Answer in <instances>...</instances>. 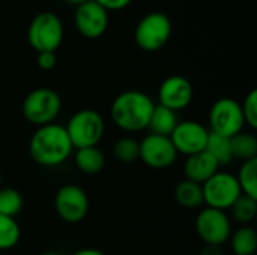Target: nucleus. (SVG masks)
Wrapping results in <instances>:
<instances>
[{"label":"nucleus","mask_w":257,"mask_h":255,"mask_svg":"<svg viewBox=\"0 0 257 255\" xmlns=\"http://www.w3.org/2000/svg\"><path fill=\"white\" fill-rule=\"evenodd\" d=\"M72 143L65 126L50 123L36 128L29 141V153L32 159L45 168L59 167L72 155Z\"/></svg>","instance_id":"nucleus-1"},{"label":"nucleus","mask_w":257,"mask_h":255,"mask_svg":"<svg viewBox=\"0 0 257 255\" xmlns=\"http://www.w3.org/2000/svg\"><path fill=\"white\" fill-rule=\"evenodd\" d=\"M154 101L140 90H126L117 95L111 104L110 116L114 125L125 132H140L148 129Z\"/></svg>","instance_id":"nucleus-2"},{"label":"nucleus","mask_w":257,"mask_h":255,"mask_svg":"<svg viewBox=\"0 0 257 255\" xmlns=\"http://www.w3.org/2000/svg\"><path fill=\"white\" fill-rule=\"evenodd\" d=\"M65 129L74 149L93 147L104 137L105 122L96 110L83 108L71 116Z\"/></svg>","instance_id":"nucleus-3"},{"label":"nucleus","mask_w":257,"mask_h":255,"mask_svg":"<svg viewBox=\"0 0 257 255\" xmlns=\"http://www.w3.org/2000/svg\"><path fill=\"white\" fill-rule=\"evenodd\" d=\"M62 110V98L60 95L48 87H38L26 95L21 111L24 119L35 125L44 126L54 123Z\"/></svg>","instance_id":"nucleus-4"},{"label":"nucleus","mask_w":257,"mask_h":255,"mask_svg":"<svg viewBox=\"0 0 257 255\" xmlns=\"http://www.w3.org/2000/svg\"><path fill=\"white\" fill-rule=\"evenodd\" d=\"M27 39L36 53H56L63 41L62 20L53 12L38 14L29 26Z\"/></svg>","instance_id":"nucleus-5"},{"label":"nucleus","mask_w":257,"mask_h":255,"mask_svg":"<svg viewBox=\"0 0 257 255\" xmlns=\"http://www.w3.org/2000/svg\"><path fill=\"white\" fill-rule=\"evenodd\" d=\"M172 21L163 12L145 15L134 30V41L143 51L154 53L161 50L172 36Z\"/></svg>","instance_id":"nucleus-6"},{"label":"nucleus","mask_w":257,"mask_h":255,"mask_svg":"<svg viewBox=\"0 0 257 255\" xmlns=\"http://www.w3.org/2000/svg\"><path fill=\"white\" fill-rule=\"evenodd\" d=\"M203 203L206 207L229 210L232 204L242 194L236 176L227 171H217L212 177H209L203 185Z\"/></svg>","instance_id":"nucleus-7"},{"label":"nucleus","mask_w":257,"mask_h":255,"mask_svg":"<svg viewBox=\"0 0 257 255\" xmlns=\"http://www.w3.org/2000/svg\"><path fill=\"white\" fill-rule=\"evenodd\" d=\"M245 128L241 104L233 98L217 99L209 110V132L232 138Z\"/></svg>","instance_id":"nucleus-8"},{"label":"nucleus","mask_w":257,"mask_h":255,"mask_svg":"<svg viewBox=\"0 0 257 255\" xmlns=\"http://www.w3.org/2000/svg\"><path fill=\"white\" fill-rule=\"evenodd\" d=\"M196 233L208 246H223L232 234V219L227 212L205 207L196 218Z\"/></svg>","instance_id":"nucleus-9"},{"label":"nucleus","mask_w":257,"mask_h":255,"mask_svg":"<svg viewBox=\"0 0 257 255\" xmlns=\"http://www.w3.org/2000/svg\"><path fill=\"white\" fill-rule=\"evenodd\" d=\"M54 209L62 221L68 224L81 222L89 212V197L78 185H63L56 192Z\"/></svg>","instance_id":"nucleus-10"},{"label":"nucleus","mask_w":257,"mask_h":255,"mask_svg":"<svg viewBox=\"0 0 257 255\" xmlns=\"http://www.w3.org/2000/svg\"><path fill=\"white\" fill-rule=\"evenodd\" d=\"M139 159L154 170H164L176 162L178 152L170 137L148 134L139 141Z\"/></svg>","instance_id":"nucleus-11"},{"label":"nucleus","mask_w":257,"mask_h":255,"mask_svg":"<svg viewBox=\"0 0 257 255\" xmlns=\"http://www.w3.org/2000/svg\"><path fill=\"white\" fill-rule=\"evenodd\" d=\"M209 129L196 120H182L176 125L170 134V140L178 152V155L191 156L203 152L208 143Z\"/></svg>","instance_id":"nucleus-12"},{"label":"nucleus","mask_w":257,"mask_h":255,"mask_svg":"<svg viewBox=\"0 0 257 255\" xmlns=\"http://www.w3.org/2000/svg\"><path fill=\"white\" fill-rule=\"evenodd\" d=\"M74 23L80 35L87 39H96L108 27V11L95 0H87L75 8Z\"/></svg>","instance_id":"nucleus-13"},{"label":"nucleus","mask_w":257,"mask_h":255,"mask_svg":"<svg viewBox=\"0 0 257 255\" xmlns=\"http://www.w3.org/2000/svg\"><path fill=\"white\" fill-rule=\"evenodd\" d=\"M193 95H194V90H193L191 83L182 75L167 77L158 89L160 105L175 113L185 110L191 104Z\"/></svg>","instance_id":"nucleus-14"},{"label":"nucleus","mask_w":257,"mask_h":255,"mask_svg":"<svg viewBox=\"0 0 257 255\" xmlns=\"http://www.w3.org/2000/svg\"><path fill=\"white\" fill-rule=\"evenodd\" d=\"M220 170L217 161L206 152H199L196 155L187 156L184 162V174L185 179L203 185L209 177H212Z\"/></svg>","instance_id":"nucleus-15"},{"label":"nucleus","mask_w":257,"mask_h":255,"mask_svg":"<svg viewBox=\"0 0 257 255\" xmlns=\"http://www.w3.org/2000/svg\"><path fill=\"white\" fill-rule=\"evenodd\" d=\"M74 162L77 168L84 174H98L102 171L105 165V156L102 150H99L96 146L93 147H83L77 149L74 155Z\"/></svg>","instance_id":"nucleus-16"},{"label":"nucleus","mask_w":257,"mask_h":255,"mask_svg":"<svg viewBox=\"0 0 257 255\" xmlns=\"http://www.w3.org/2000/svg\"><path fill=\"white\" fill-rule=\"evenodd\" d=\"M173 195L176 203L184 209H199L205 204L202 185L188 179H184L176 185Z\"/></svg>","instance_id":"nucleus-17"},{"label":"nucleus","mask_w":257,"mask_h":255,"mask_svg":"<svg viewBox=\"0 0 257 255\" xmlns=\"http://www.w3.org/2000/svg\"><path fill=\"white\" fill-rule=\"evenodd\" d=\"M178 123H179L178 114L158 104V105H155V108L152 111L148 129H151V134L170 137V134L173 132V129L176 128Z\"/></svg>","instance_id":"nucleus-18"},{"label":"nucleus","mask_w":257,"mask_h":255,"mask_svg":"<svg viewBox=\"0 0 257 255\" xmlns=\"http://www.w3.org/2000/svg\"><path fill=\"white\" fill-rule=\"evenodd\" d=\"M230 248L235 255H254L257 251V233L251 225H241L230 234Z\"/></svg>","instance_id":"nucleus-19"},{"label":"nucleus","mask_w":257,"mask_h":255,"mask_svg":"<svg viewBox=\"0 0 257 255\" xmlns=\"http://www.w3.org/2000/svg\"><path fill=\"white\" fill-rule=\"evenodd\" d=\"M230 150L233 159H239L242 162L257 159V137L253 132L241 131L230 138Z\"/></svg>","instance_id":"nucleus-20"},{"label":"nucleus","mask_w":257,"mask_h":255,"mask_svg":"<svg viewBox=\"0 0 257 255\" xmlns=\"http://www.w3.org/2000/svg\"><path fill=\"white\" fill-rule=\"evenodd\" d=\"M229 212H230L229 215L230 219H233L238 224L248 225L257 216V198L241 194L239 198L232 204Z\"/></svg>","instance_id":"nucleus-21"},{"label":"nucleus","mask_w":257,"mask_h":255,"mask_svg":"<svg viewBox=\"0 0 257 255\" xmlns=\"http://www.w3.org/2000/svg\"><path fill=\"white\" fill-rule=\"evenodd\" d=\"M205 150L217 161V164L220 167L227 165L233 161L232 150H230V138H227V137L209 132Z\"/></svg>","instance_id":"nucleus-22"},{"label":"nucleus","mask_w":257,"mask_h":255,"mask_svg":"<svg viewBox=\"0 0 257 255\" xmlns=\"http://www.w3.org/2000/svg\"><path fill=\"white\" fill-rule=\"evenodd\" d=\"M21 237V228L15 218L0 215V251L15 248Z\"/></svg>","instance_id":"nucleus-23"},{"label":"nucleus","mask_w":257,"mask_h":255,"mask_svg":"<svg viewBox=\"0 0 257 255\" xmlns=\"http://www.w3.org/2000/svg\"><path fill=\"white\" fill-rule=\"evenodd\" d=\"M236 180L239 183L242 194L257 198V159L242 162L236 174Z\"/></svg>","instance_id":"nucleus-24"},{"label":"nucleus","mask_w":257,"mask_h":255,"mask_svg":"<svg viewBox=\"0 0 257 255\" xmlns=\"http://www.w3.org/2000/svg\"><path fill=\"white\" fill-rule=\"evenodd\" d=\"M24 206L23 195L14 188H0V215L15 218Z\"/></svg>","instance_id":"nucleus-25"},{"label":"nucleus","mask_w":257,"mask_h":255,"mask_svg":"<svg viewBox=\"0 0 257 255\" xmlns=\"http://www.w3.org/2000/svg\"><path fill=\"white\" fill-rule=\"evenodd\" d=\"M113 155L119 162L131 164L139 159V141L133 137H122L113 146Z\"/></svg>","instance_id":"nucleus-26"},{"label":"nucleus","mask_w":257,"mask_h":255,"mask_svg":"<svg viewBox=\"0 0 257 255\" xmlns=\"http://www.w3.org/2000/svg\"><path fill=\"white\" fill-rule=\"evenodd\" d=\"M242 108V114H244V120L245 125H248L251 129H257V90H251L244 102L241 104Z\"/></svg>","instance_id":"nucleus-27"},{"label":"nucleus","mask_w":257,"mask_h":255,"mask_svg":"<svg viewBox=\"0 0 257 255\" xmlns=\"http://www.w3.org/2000/svg\"><path fill=\"white\" fill-rule=\"evenodd\" d=\"M57 63V57L56 53H38L36 57V65L42 69V71H51Z\"/></svg>","instance_id":"nucleus-28"},{"label":"nucleus","mask_w":257,"mask_h":255,"mask_svg":"<svg viewBox=\"0 0 257 255\" xmlns=\"http://www.w3.org/2000/svg\"><path fill=\"white\" fill-rule=\"evenodd\" d=\"M95 2L99 3L107 11H120L131 3V0H95Z\"/></svg>","instance_id":"nucleus-29"},{"label":"nucleus","mask_w":257,"mask_h":255,"mask_svg":"<svg viewBox=\"0 0 257 255\" xmlns=\"http://www.w3.org/2000/svg\"><path fill=\"white\" fill-rule=\"evenodd\" d=\"M200 255H224L223 251L220 249V246H208L205 245V248L202 249Z\"/></svg>","instance_id":"nucleus-30"},{"label":"nucleus","mask_w":257,"mask_h":255,"mask_svg":"<svg viewBox=\"0 0 257 255\" xmlns=\"http://www.w3.org/2000/svg\"><path fill=\"white\" fill-rule=\"evenodd\" d=\"M72 255H105L102 251L95 249V248H84V249H78Z\"/></svg>","instance_id":"nucleus-31"},{"label":"nucleus","mask_w":257,"mask_h":255,"mask_svg":"<svg viewBox=\"0 0 257 255\" xmlns=\"http://www.w3.org/2000/svg\"><path fill=\"white\" fill-rule=\"evenodd\" d=\"M66 3H69V5H74V6H78V5H81V3H84V2H87V0H65Z\"/></svg>","instance_id":"nucleus-32"},{"label":"nucleus","mask_w":257,"mask_h":255,"mask_svg":"<svg viewBox=\"0 0 257 255\" xmlns=\"http://www.w3.org/2000/svg\"><path fill=\"white\" fill-rule=\"evenodd\" d=\"M39 255H62L60 252H54V251H48V252H42Z\"/></svg>","instance_id":"nucleus-33"},{"label":"nucleus","mask_w":257,"mask_h":255,"mask_svg":"<svg viewBox=\"0 0 257 255\" xmlns=\"http://www.w3.org/2000/svg\"><path fill=\"white\" fill-rule=\"evenodd\" d=\"M0 183H2V170H0Z\"/></svg>","instance_id":"nucleus-34"}]
</instances>
